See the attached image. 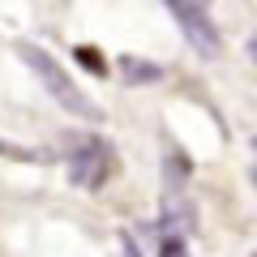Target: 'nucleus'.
<instances>
[{"mask_svg": "<svg viewBox=\"0 0 257 257\" xmlns=\"http://www.w3.org/2000/svg\"><path fill=\"white\" fill-rule=\"evenodd\" d=\"M64 163H69V180H73L77 189H103V184L116 176V150H111V142L86 133V138L69 142Z\"/></svg>", "mask_w": 257, "mask_h": 257, "instance_id": "2", "label": "nucleus"}, {"mask_svg": "<svg viewBox=\"0 0 257 257\" xmlns=\"http://www.w3.org/2000/svg\"><path fill=\"white\" fill-rule=\"evenodd\" d=\"M167 13L176 18V26H180V35L189 39V47L197 56H206V60H214V56L223 52V39L219 30H214L210 13L202 9V5H193V0H167Z\"/></svg>", "mask_w": 257, "mask_h": 257, "instance_id": "3", "label": "nucleus"}, {"mask_svg": "<svg viewBox=\"0 0 257 257\" xmlns=\"http://www.w3.org/2000/svg\"><path fill=\"white\" fill-rule=\"evenodd\" d=\"M18 56H22V64H26L30 73L39 77V86H43V90L52 94V99L69 111V116H82V120H99V116H103V111L94 107L90 94H82V90H77V82L64 73V64L56 60V56H47L39 43H22Z\"/></svg>", "mask_w": 257, "mask_h": 257, "instance_id": "1", "label": "nucleus"}, {"mask_svg": "<svg viewBox=\"0 0 257 257\" xmlns=\"http://www.w3.org/2000/svg\"><path fill=\"white\" fill-rule=\"evenodd\" d=\"M120 73H124L128 82L146 86V82H159V77H163V69H159V64H150V60H138V56H124V60H120Z\"/></svg>", "mask_w": 257, "mask_h": 257, "instance_id": "4", "label": "nucleus"}, {"mask_svg": "<svg viewBox=\"0 0 257 257\" xmlns=\"http://www.w3.org/2000/svg\"><path fill=\"white\" fill-rule=\"evenodd\" d=\"M77 60H82L90 73H103V69H107V64H103V56H94L90 47H77Z\"/></svg>", "mask_w": 257, "mask_h": 257, "instance_id": "6", "label": "nucleus"}, {"mask_svg": "<svg viewBox=\"0 0 257 257\" xmlns=\"http://www.w3.org/2000/svg\"><path fill=\"white\" fill-rule=\"evenodd\" d=\"M159 257H189V248H184V240H180V236H167V240H163V248H159Z\"/></svg>", "mask_w": 257, "mask_h": 257, "instance_id": "5", "label": "nucleus"}, {"mask_svg": "<svg viewBox=\"0 0 257 257\" xmlns=\"http://www.w3.org/2000/svg\"><path fill=\"white\" fill-rule=\"evenodd\" d=\"M248 56H253V64H257V35L248 39Z\"/></svg>", "mask_w": 257, "mask_h": 257, "instance_id": "7", "label": "nucleus"}]
</instances>
